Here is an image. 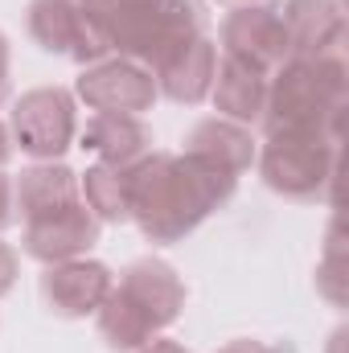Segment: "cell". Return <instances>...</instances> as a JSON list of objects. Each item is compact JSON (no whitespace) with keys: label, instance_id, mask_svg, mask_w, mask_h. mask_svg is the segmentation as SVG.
I'll use <instances>...</instances> for the list:
<instances>
[{"label":"cell","instance_id":"cell-5","mask_svg":"<svg viewBox=\"0 0 349 353\" xmlns=\"http://www.w3.org/2000/svg\"><path fill=\"white\" fill-rule=\"evenodd\" d=\"M259 161V173L267 189L292 201H329L337 185V161L341 144L321 136H267Z\"/></svg>","mask_w":349,"mask_h":353},{"label":"cell","instance_id":"cell-8","mask_svg":"<svg viewBox=\"0 0 349 353\" xmlns=\"http://www.w3.org/2000/svg\"><path fill=\"white\" fill-rule=\"evenodd\" d=\"M74 90L94 115H144V111H152V103L161 94L152 70L132 58L90 62L79 74Z\"/></svg>","mask_w":349,"mask_h":353},{"label":"cell","instance_id":"cell-3","mask_svg":"<svg viewBox=\"0 0 349 353\" xmlns=\"http://www.w3.org/2000/svg\"><path fill=\"white\" fill-rule=\"evenodd\" d=\"M185 308V283L165 259H136L99 304V333L111 350H144Z\"/></svg>","mask_w":349,"mask_h":353},{"label":"cell","instance_id":"cell-17","mask_svg":"<svg viewBox=\"0 0 349 353\" xmlns=\"http://www.w3.org/2000/svg\"><path fill=\"white\" fill-rule=\"evenodd\" d=\"M83 148H90L103 165L132 169L152 152V132L140 123V115H94L83 132Z\"/></svg>","mask_w":349,"mask_h":353},{"label":"cell","instance_id":"cell-22","mask_svg":"<svg viewBox=\"0 0 349 353\" xmlns=\"http://www.w3.org/2000/svg\"><path fill=\"white\" fill-rule=\"evenodd\" d=\"M8 94V37L0 33V103Z\"/></svg>","mask_w":349,"mask_h":353},{"label":"cell","instance_id":"cell-14","mask_svg":"<svg viewBox=\"0 0 349 353\" xmlns=\"http://www.w3.org/2000/svg\"><path fill=\"white\" fill-rule=\"evenodd\" d=\"M12 205L21 210V222H41V218L66 214V210L83 205L79 176L70 173L66 165H54V161L33 165L12 185Z\"/></svg>","mask_w":349,"mask_h":353},{"label":"cell","instance_id":"cell-25","mask_svg":"<svg viewBox=\"0 0 349 353\" xmlns=\"http://www.w3.org/2000/svg\"><path fill=\"white\" fill-rule=\"evenodd\" d=\"M226 4H235V8H243V4H259V0H226Z\"/></svg>","mask_w":349,"mask_h":353},{"label":"cell","instance_id":"cell-12","mask_svg":"<svg viewBox=\"0 0 349 353\" xmlns=\"http://www.w3.org/2000/svg\"><path fill=\"white\" fill-rule=\"evenodd\" d=\"M99 230L103 222L94 218L83 205L66 210V214H54V218H41V222H25V234H21V247L25 255H33L37 263H66V259H83L90 247L99 243Z\"/></svg>","mask_w":349,"mask_h":353},{"label":"cell","instance_id":"cell-18","mask_svg":"<svg viewBox=\"0 0 349 353\" xmlns=\"http://www.w3.org/2000/svg\"><path fill=\"white\" fill-rule=\"evenodd\" d=\"M79 193H83L87 210L99 222H128L132 218V210H128V169H115V165L99 161L79 176Z\"/></svg>","mask_w":349,"mask_h":353},{"label":"cell","instance_id":"cell-23","mask_svg":"<svg viewBox=\"0 0 349 353\" xmlns=\"http://www.w3.org/2000/svg\"><path fill=\"white\" fill-rule=\"evenodd\" d=\"M140 353H189V350H185L181 341H165V337H152V341H148V345H144Z\"/></svg>","mask_w":349,"mask_h":353},{"label":"cell","instance_id":"cell-13","mask_svg":"<svg viewBox=\"0 0 349 353\" xmlns=\"http://www.w3.org/2000/svg\"><path fill=\"white\" fill-rule=\"evenodd\" d=\"M185 157H193V161H201V165H210V169H218V173H226V176L239 181V176L255 165L259 152H255L251 128L214 115V119H201V123L185 136Z\"/></svg>","mask_w":349,"mask_h":353},{"label":"cell","instance_id":"cell-2","mask_svg":"<svg viewBox=\"0 0 349 353\" xmlns=\"http://www.w3.org/2000/svg\"><path fill=\"white\" fill-rule=\"evenodd\" d=\"M349 103L346 54L288 58L267 79V103L259 123L267 136H321L341 144V119Z\"/></svg>","mask_w":349,"mask_h":353},{"label":"cell","instance_id":"cell-19","mask_svg":"<svg viewBox=\"0 0 349 353\" xmlns=\"http://www.w3.org/2000/svg\"><path fill=\"white\" fill-rule=\"evenodd\" d=\"M17 283V251L8 243H0V296H8Z\"/></svg>","mask_w":349,"mask_h":353},{"label":"cell","instance_id":"cell-10","mask_svg":"<svg viewBox=\"0 0 349 353\" xmlns=\"http://www.w3.org/2000/svg\"><path fill=\"white\" fill-rule=\"evenodd\" d=\"M115 275L111 267L99 263V259H66V263H50L41 275V296L50 304V312L66 316V321H79L99 312V304L107 300Z\"/></svg>","mask_w":349,"mask_h":353},{"label":"cell","instance_id":"cell-15","mask_svg":"<svg viewBox=\"0 0 349 353\" xmlns=\"http://www.w3.org/2000/svg\"><path fill=\"white\" fill-rule=\"evenodd\" d=\"M267 79H271V74L255 70L251 62L226 54L222 66H214V83H210L214 111H218L222 119H230V123H243V128L259 123L263 103H267Z\"/></svg>","mask_w":349,"mask_h":353},{"label":"cell","instance_id":"cell-7","mask_svg":"<svg viewBox=\"0 0 349 353\" xmlns=\"http://www.w3.org/2000/svg\"><path fill=\"white\" fill-rule=\"evenodd\" d=\"M25 25H29V37L46 54L70 58V62H83V66L103 62V54H111L107 37L99 33V25L83 12L79 0H29Z\"/></svg>","mask_w":349,"mask_h":353},{"label":"cell","instance_id":"cell-24","mask_svg":"<svg viewBox=\"0 0 349 353\" xmlns=\"http://www.w3.org/2000/svg\"><path fill=\"white\" fill-rule=\"evenodd\" d=\"M8 152H12V136H8V128L0 123V165L8 161Z\"/></svg>","mask_w":349,"mask_h":353},{"label":"cell","instance_id":"cell-9","mask_svg":"<svg viewBox=\"0 0 349 353\" xmlns=\"http://www.w3.org/2000/svg\"><path fill=\"white\" fill-rule=\"evenodd\" d=\"M222 50L230 58L251 62L263 74H271L279 62H288V33L279 21V4L230 8V17L222 21Z\"/></svg>","mask_w":349,"mask_h":353},{"label":"cell","instance_id":"cell-21","mask_svg":"<svg viewBox=\"0 0 349 353\" xmlns=\"http://www.w3.org/2000/svg\"><path fill=\"white\" fill-rule=\"evenodd\" d=\"M218 353H275V350H271V345H263V341L243 337V341H230V345H222Z\"/></svg>","mask_w":349,"mask_h":353},{"label":"cell","instance_id":"cell-1","mask_svg":"<svg viewBox=\"0 0 349 353\" xmlns=\"http://www.w3.org/2000/svg\"><path fill=\"white\" fill-rule=\"evenodd\" d=\"M235 176L185 152H148L128 169V210L148 243L169 247L193 234L214 210H222L235 197Z\"/></svg>","mask_w":349,"mask_h":353},{"label":"cell","instance_id":"cell-11","mask_svg":"<svg viewBox=\"0 0 349 353\" xmlns=\"http://www.w3.org/2000/svg\"><path fill=\"white\" fill-rule=\"evenodd\" d=\"M279 21L288 33V58L346 54L341 0H288V4H279Z\"/></svg>","mask_w":349,"mask_h":353},{"label":"cell","instance_id":"cell-6","mask_svg":"<svg viewBox=\"0 0 349 353\" xmlns=\"http://www.w3.org/2000/svg\"><path fill=\"white\" fill-rule=\"evenodd\" d=\"M8 132L21 144V152L37 161H58L74 136H79V115H74V94L62 87H37L25 90L12 103Z\"/></svg>","mask_w":349,"mask_h":353},{"label":"cell","instance_id":"cell-4","mask_svg":"<svg viewBox=\"0 0 349 353\" xmlns=\"http://www.w3.org/2000/svg\"><path fill=\"white\" fill-rule=\"evenodd\" d=\"M201 25L206 17L197 0H119L99 21V33L119 58L157 70L169 54L201 37Z\"/></svg>","mask_w":349,"mask_h":353},{"label":"cell","instance_id":"cell-20","mask_svg":"<svg viewBox=\"0 0 349 353\" xmlns=\"http://www.w3.org/2000/svg\"><path fill=\"white\" fill-rule=\"evenodd\" d=\"M17 222V205H12V181L0 173V230H8Z\"/></svg>","mask_w":349,"mask_h":353},{"label":"cell","instance_id":"cell-16","mask_svg":"<svg viewBox=\"0 0 349 353\" xmlns=\"http://www.w3.org/2000/svg\"><path fill=\"white\" fill-rule=\"evenodd\" d=\"M214 66H218V46L201 33V37H193L189 46H181L177 54H169V58L152 70V79H157V90H161V94H169L173 103L193 107V103H201V99L210 94Z\"/></svg>","mask_w":349,"mask_h":353}]
</instances>
